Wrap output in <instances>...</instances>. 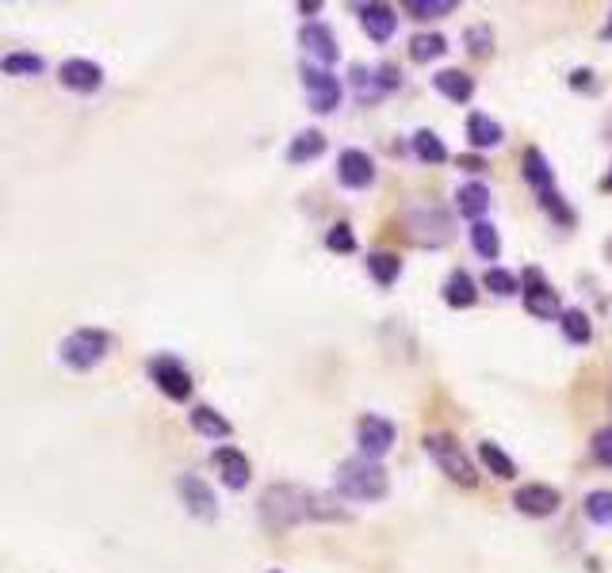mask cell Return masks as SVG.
<instances>
[{
	"label": "cell",
	"instance_id": "obj_22",
	"mask_svg": "<svg viewBox=\"0 0 612 573\" xmlns=\"http://www.w3.org/2000/svg\"><path fill=\"white\" fill-rule=\"evenodd\" d=\"M475 298H479V287H475V279L467 276V272H452L448 276V283H444V302L448 306L467 310V306H475Z\"/></svg>",
	"mask_w": 612,
	"mask_h": 573
},
{
	"label": "cell",
	"instance_id": "obj_33",
	"mask_svg": "<svg viewBox=\"0 0 612 573\" xmlns=\"http://www.w3.org/2000/svg\"><path fill=\"white\" fill-rule=\"evenodd\" d=\"M482 287L490 291V295H521V279L513 276V272H505V268H490L486 276H482Z\"/></svg>",
	"mask_w": 612,
	"mask_h": 573
},
{
	"label": "cell",
	"instance_id": "obj_28",
	"mask_svg": "<svg viewBox=\"0 0 612 573\" xmlns=\"http://www.w3.org/2000/svg\"><path fill=\"white\" fill-rule=\"evenodd\" d=\"M559 329H563V337H567L570 344H590V337H593V325H590V318H586V310H563V314H559Z\"/></svg>",
	"mask_w": 612,
	"mask_h": 573
},
{
	"label": "cell",
	"instance_id": "obj_20",
	"mask_svg": "<svg viewBox=\"0 0 612 573\" xmlns=\"http://www.w3.org/2000/svg\"><path fill=\"white\" fill-rule=\"evenodd\" d=\"M525 180L532 184V191L536 195H544V191H555V172H551V165H547V157L540 153L536 146L525 149Z\"/></svg>",
	"mask_w": 612,
	"mask_h": 573
},
{
	"label": "cell",
	"instance_id": "obj_31",
	"mask_svg": "<svg viewBox=\"0 0 612 573\" xmlns=\"http://www.w3.org/2000/svg\"><path fill=\"white\" fill-rule=\"evenodd\" d=\"M586 516L597 528H612V489H593L586 497Z\"/></svg>",
	"mask_w": 612,
	"mask_h": 573
},
{
	"label": "cell",
	"instance_id": "obj_18",
	"mask_svg": "<svg viewBox=\"0 0 612 573\" xmlns=\"http://www.w3.org/2000/svg\"><path fill=\"white\" fill-rule=\"evenodd\" d=\"M456 207L463 218H471V226L475 222H482L486 218V211H490V191H486V184H479V180H471V184H463V188L456 191Z\"/></svg>",
	"mask_w": 612,
	"mask_h": 573
},
{
	"label": "cell",
	"instance_id": "obj_15",
	"mask_svg": "<svg viewBox=\"0 0 612 573\" xmlns=\"http://www.w3.org/2000/svg\"><path fill=\"white\" fill-rule=\"evenodd\" d=\"M299 43L306 46V54H314L322 65H333L337 58H341L337 39H333V31H329L326 23H306L303 31H299Z\"/></svg>",
	"mask_w": 612,
	"mask_h": 573
},
{
	"label": "cell",
	"instance_id": "obj_30",
	"mask_svg": "<svg viewBox=\"0 0 612 573\" xmlns=\"http://www.w3.org/2000/svg\"><path fill=\"white\" fill-rule=\"evenodd\" d=\"M0 69L8 77H39L46 69V62L39 54H8V58H0Z\"/></svg>",
	"mask_w": 612,
	"mask_h": 573
},
{
	"label": "cell",
	"instance_id": "obj_8",
	"mask_svg": "<svg viewBox=\"0 0 612 573\" xmlns=\"http://www.w3.org/2000/svg\"><path fill=\"white\" fill-rule=\"evenodd\" d=\"M303 88H306V100H310V111H318V115H329V111H337V104H341V81L329 69L303 65Z\"/></svg>",
	"mask_w": 612,
	"mask_h": 573
},
{
	"label": "cell",
	"instance_id": "obj_17",
	"mask_svg": "<svg viewBox=\"0 0 612 573\" xmlns=\"http://www.w3.org/2000/svg\"><path fill=\"white\" fill-rule=\"evenodd\" d=\"M433 88H437L440 96H448L452 104H467L475 96V77H467L463 69H440L437 77H433Z\"/></svg>",
	"mask_w": 612,
	"mask_h": 573
},
{
	"label": "cell",
	"instance_id": "obj_29",
	"mask_svg": "<svg viewBox=\"0 0 612 573\" xmlns=\"http://www.w3.org/2000/svg\"><path fill=\"white\" fill-rule=\"evenodd\" d=\"M479 459L486 463V470H490L494 478H517V463H513L498 444H479Z\"/></svg>",
	"mask_w": 612,
	"mask_h": 573
},
{
	"label": "cell",
	"instance_id": "obj_23",
	"mask_svg": "<svg viewBox=\"0 0 612 573\" xmlns=\"http://www.w3.org/2000/svg\"><path fill=\"white\" fill-rule=\"evenodd\" d=\"M192 428H196L199 436H211V440H226L234 428H230V421L222 417V413H215L211 405H196L192 409Z\"/></svg>",
	"mask_w": 612,
	"mask_h": 573
},
{
	"label": "cell",
	"instance_id": "obj_24",
	"mask_svg": "<svg viewBox=\"0 0 612 573\" xmlns=\"http://www.w3.org/2000/svg\"><path fill=\"white\" fill-rule=\"evenodd\" d=\"M368 272H372V279L379 283V287H391L394 279L402 276V260H398V253H383V249H375V253L368 256Z\"/></svg>",
	"mask_w": 612,
	"mask_h": 573
},
{
	"label": "cell",
	"instance_id": "obj_43",
	"mask_svg": "<svg viewBox=\"0 0 612 573\" xmlns=\"http://www.w3.org/2000/svg\"><path fill=\"white\" fill-rule=\"evenodd\" d=\"M605 191H612V172H609V180H605Z\"/></svg>",
	"mask_w": 612,
	"mask_h": 573
},
{
	"label": "cell",
	"instance_id": "obj_19",
	"mask_svg": "<svg viewBox=\"0 0 612 573\" xmlns=\"http://www.w3.org/2000/svg\"><path fill=\"white\" fill-rule=\"evenodd\" d=\"M467 138H471V146L475 149H494V146H502L505 130H502V123H494L490 115L471 111V115H467Z\"/></svg>",
	"mask_w": 612,
	"mask_h": 573
},
{
	"label": "cell",
	"instance_id": "obj_11",
	"mask_svg": "<svg viewBox=\"0 0 612 573\" xmlns=\"http://www.w3.org/2000/svg\"><path fill=\"white\" fill-rule=\"evenodd\" d=\"M513 505H517V512H525V516H555L559 505H563V497H559L555 486L528 482V486H521L513 493Z\"/></svg>",
	"mask_w": 612,
	"mask_h": 573
},
{
	"label": "cell",
	"instance_id": "obj_38",
	"mask_svg": "<svg viewBox=\"0 0 612 573\" xmlns=\"http://www.w3.org/2000/svg\"><path fill=\"white\" fill-rule=\"evenodd\" d=\"M375 73V88H379V96H387V92H394V88L402 85V73H398V65L383 62L372 69Z\"/></svg>",
	"mask_w": 612,
	"mask_h": 573
},
{
	"label": "cell",
	"instance_id": "obj_12",
	"mask_svg": "<svg viewBox=\"0 0 612 573\" xmlns=\"http://www.w3.org/2000/svg\"><path fill=\"white\" fill-rule=\"evenodd\" d=\"M337 180L352 191H364L375 184V161L364 153V149H345L337 157Z\"/></svg>",
	"mask_w": 612,
	"mask_h": 573
},
{
	"label": "cell",
	"instance_id": "obj_25",
	"mask_svg": "<svg viewBox=\"0 0 612 573\" xmlns=\"http://www.w3.org/2000/svg\"><path fill=\"white\" fill-rule=\"evenodd\" d=\"M471 245H475V253H479L482 260H498V253H502L498 226H490L486 218H482V222H475V226H471Z\"/></svg>",
	"mask_w": 612,
	"mask_h": 573
},
{
	"label": "cell",
	"instance_id": "obj_2",
	"mask_svg": "<svg viewBox=\"0 0 612 573\" xmlns=\"http://www.w3.org/2000/svg\"><path fill=\"white\" fill-rule=\"evenodd\" d=\"M261 520L268 531H291L295 524L310 520V489L303 486H268L261 493Z\"/></svg>",
	"mask_w": 612,
	"mask_h": 573
},
{
	"label": "cell",
	"instance_id": "obj_9",
	"mask_svg": "<svg viewBox=\"0 0 612 573\" xmlns=\"http://www.w3.org/2000/svg\"><path fill=\"white\" fill-rule=\"evenodd\" d=\"M150 379L157 382V390L173 402H188L192 398V375L184 371V363L173 356H157L150 360Z\"/></svg>",
	"mask_w": 612,
	"mask_h": 573
},
{
	"label": "cell",
	"instance_id": "obj_34",
	"mask_svg": "<svg viewBox=\"0 0 612 573\" xmlns=\"http://www.w3.org/2000/svg\"><path fill=\"white\" fill-rule=\"evenodd\" d=\"M406 12H410L414 20H440V16L456 12V0H410Z\"/></svg>",
	"mask_w": 612,
	"mask_h": 573
},
{
	"label": "cell",
	"instance_id": "obj_39",
	"mask_svg": "<svg viewBox=\"0 0 612 573\" xmlns=\"http://www.w3.org/2000/svg\"><path fill=\"white\" fill-rule=\"evenodd\" d=\"M593 455H597V463L612 467V428H601V432L593 436Z\"/></svg>",
	"mask_w": 612,
	"mask_h": 573
},
{
	"label": "cell",
	"instance_id": "obj_7",
	"mask_svg": "<svg viewBox=\"0 0 612 573\" xmlns=\"http://www.w3.org/2000/svg\"><path fill=\"white\" fill-rule=\"evenodd\" d=\"M521 295H525V310L532 318L540 321H551L563 314V306H559V295H555V287L544 279L540 268H528L525 272V287H521Z\"/></svg>",
	"mask_w": 612,
	"mask_h": 573
},
{
	"label": "cell",
	"instance_id": "obj_35",
	"mask_svg": "<svg viewBox=\"0 0 612 573\" xmlns=\"http://www.w3.org/2000/svg\"><path fill=\"white\" fill-rule=\"evenodd\" d=\"M536 199H540V207L551 214V222H559V226H574V211H570V203H563L559 188L544 191V195H536Z\"/></svg>",
	"mask_w": 612,
	"mask_h": 573
},
{
	"label": "cell",
	"instance_id": "obj_40",
	"mask_svg": "<svg viewBox=\"0 0 612 573\" xmlns=\"http://www.w3.org/2000/svg\"><path fill=\"white\" fill-rule=\"evenodd\" d=\"M318 8H322V4H318V0H303V4H299V12H303V16H314V12H318Z\"/></svg>",
	"mask_w": 612,
	"mask_h": 573
},
{
	"label": "cell",
	"instance_id": "obj_10",
	"mask_svg": "<svg viewBox=\"0 0 612 573\" xmlns=\"http://www.w3.org/2000/svg\"><path fill=\"white\" fill-rule=\"evenodd\" d=\"M176 489H180V501H184V509L192 512L196 520H215V516H219V501H215L211 486H207L199 474H180Z\"/></svg>",
	"mask_w": 612,
	"mask_h": 573
},
{
	"label": "cell",
	"instance_id": "obj_4",
	"mask_svg": "<svg viewBox=\"0 0 612 573\" xmlns=\"http://www.w3.org/2000/svg\"><path fill=\"white\" fill-rule=\"evenodd\" d=\"M425 451L433 455V463H437L456 486H479V470H475V463L463 455V447H459L452 436H444V432L425 436Z\"/></svg>",
	"mask_w": 612,
	"mask_h": 573
},
{
	"label": "cell",
	"instance_id": "obj_41",
	"mask_svg": "<svg viewBox=\"0 0 612 573\" xmlns=\"http://www.w3.org/2000/svg\"><path fill=\"white\" fill-rule=\"evenodd\" d=\"M459 165H463V169H471V172L486 169V165H482V157H479V161H475V157H459Z\"/></svg>",
	"mask_w": 612,
	"mask_h": 573
},
{
	"label": "cell",
	"instance_id": "obj_13",
	"mask_svg": "<svg viewBox=\"0 0 612 573\" xmlns=\"http://www.w3.org/2000/svg\"><path fill=\"white\" fill-rule=\"evenodd\" d=\"M58 77L69 92H96L104 85V69L96 62H85V58H69V62L58 65Z\"/></svg>",
	"mask_w": 612,
	"mask_h": 573
},
{
	"label": "cell",
	"instance_id": "obj_1",
	"mask_svg": "<svg viewBox=\"0 0 612 573\" xmlns=\"http://www.w3.org/2000/svg\"><path fill=\"white\" fill-rule=\"evenodd\" d=\"M402 230L421 249H444L452 241V218L444 207L429 203V199H410L402 207Z\"/></svg>",
	"mask_w": 612,
	"mask_h": 573
},
{
	"label": "cell",
	"instance_id": "obj_37",
	"mask_svg": "<svg viewBox=\"0 0 612 573\" xmlns=\"http://www.w3.org/2000/svg\"><path fill=\"white\" fill-rule=\"evenodd\" d=\"M326 249L329 253H352V249H356V234H352V226L337 222V226L326 234Z\"/></svg>",
	"mask_w": 612,
	"mask_h": 573
},
{
	"label": "cell",
	"instance_id": "obj_16",
	"mask_svg": "<svg viewBox=\"0 0 612 573\" xmlns=\"http://www.w3.org/2000/svg\"><path fill=\"white\" fill-rule=\"evenodd\" d=\"M211 463H215V470H219L222 482H226L230 489L249 486V459L241 455L238 447H219V451L211 455Z\"/></svg>",
	"mask_w": 612,
	"mask_h": 573
},
{
	"label": "cell",
	"instance_id": "obj_36",
	"mask_svg": "<svg viewBox=\"0 0 612 573\" xmlns=\"http://www.w3.org/2000/svg\"><path fill=\"white\" fill-rule=\"evenodd\" d=\"M352 88L360 92V100H364V104L379 100V88H375V73L368 69V65H352Z\"/></svg>",
	"mask_w": 612,
	"mask_h": 573
},
{
	"label": "cell",
	"instance_id": "obj_27",
	"mask_svg": "<svg viewBox=\"0 0 612 573\" xmlns=\"http://www.w3.org/2000/svg\"><path fill=\"white\" fill-rule=\"evenodd\" d=\"M414 153L425 161V165H444V161H448V146L437 138V130H417Z\"/></svg>",
	"mask_w": 612,
	"mask_h": 573
},
{
	"label": "cell",
	"instance_id": "obj_42",
	"mask_svg": "<svg viewBox=\"0 0 612 573\" xmlns=\"http://www.w3.org/2000/svg\"><path fill=\"white\" fill-rule=\"evenodd\" d=\"M605 39L612 43V16H609V27H605Z\"/></svg>",
	"mask_w": 612,
	"mask_h": 573
},
{
	"label": "cell",
	"instance_id": "obj_21",
	"mask_svg": "<svg viewBox=\"0 0 612 573\" xmlns=\"http://www.w3.org/2000/svg\"><path fill=\"white\" fill-rule=\"evenodd\" d=\"M322 153H326V134L322 130H299L295 142L287 146V161L291 165H306V161H314Z\"/></svg>",
	"mask_w": 612,
	"mask_h": 573
},
{
	"label": "cell",
	"instance_id": "obj_6",
	"mask_svg": "<svg viewBox=\"0 0 612 573\" xmlns=\"http://www.w3.org/2000/svg\"><path fill=\"white\" fill-rule=\"evenodd\" d=\"M398 440V428L387 421V417H379V413H364L360 417V425H356V444H360V455L364 459H383L387 451L394 447Z\"/></svg>",
	"mask_w": 612,
	"mask_h": 573
},
{
	"label": "cell",
	"instance_id": "obj_26",
	"mask_svg": "<svg viewBox=\"0 0 612 573\" xmlns=\"http://www.w3.org/2000/svg\"><path fill=\"white\" fill-rule=\"evenodd\" d=\"M444 54H448V39L437 35V31H425V35L410 39V58L414 62H433V58H444Z\"/></svg>",
	"mask_w": 612,
	"mask_h": 573
},
{
	"label": "cell",
	"instance_id": "obj_3",
	"mask_svg": "<svg viewBox=\"0 0 612 573\" xmlns=\"http://www.w3.org/2000/svg\"><path fill=\"white\" fill-rule=\"evenodd\" d=\"M337 493L349 501H379L387 497V470L375 459H345L337 467Z\"/></svg>",
	"mask_w": 612,
	"mask_h": 573
},
{
	"label": "cell",
	"instance_id": "obj_5",
	"mask_svg": "<svg viewBox=\"0 0 612 573\" xmlns=\"http://www.w3.org/2000/svg\"><path fill=\"white\" fill-rule=\"evenodd\" d=\"M108 348L111 337L104 329H77V333H69L62 340V363L73 367V371H88V367H96L108 356Z\"/></svg>",
	"mask_w": 612,
	"mask_h": 573
},
{
	"label": "cell",
	"instance_id": "obj_32",
	"mask_svg": "<svg viewBox=\"0 0 612 573\" xmlns=\"http://www.w3.org/2000/svg\"><path fill=\"white\" fill-rule=\"evenodd\" d=\"M463 39H467L471 58H490L494 54V31H490V23H471Z\"/></svg>",
	"mask_w": 612,
	"mask_h": 573
},
{
	"label": "cell",
	"instance_id": "obj_14",
	"mask_svg": "<svg viewBox=\"0 0 612 573\" xmlns=\"http://www.w3.org/2000/svg\"><path fill=\"white\" fill-rule=\"evenodd\" d=\"M356 12H360V23L372 43H391L394 31H398V16H394L391 4H360Z\"/></svg>",
	"mask_w": 612,
	"mask_h": 573
}]
</instances>
